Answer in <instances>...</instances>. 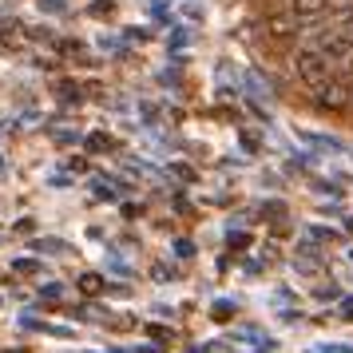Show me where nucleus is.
I'll return each instance as SVG.
<instances>
[{
	"label": "nucleus",
	"mask_w": 353,
	"mask_h": 353,
	"mask_svg": "<svg viewBox=\"0 0 353 353\" xmlns=\"http://www.w3.org/2000/svg\"><path fill=\"white\" fill-rule=\"evenodd\" d=\"M353 0H330V12H350Z\"/></svg>",
	"instance_id": "0eeeda50"
},
{
	"label": "nucleus",
	"mask_w": 353,
	"mask_h": 353,
	"mask_svg": "<svg viewBox=\"0 0 353 353\" xmlns=\"http://www.w3.org/2000/svg\"><path fill=\"white\" fill-rule=\"evenodd\" d=\"M337 32L345 36V40H353V8L350 12H337Z\"/></svg>",
	"instance_id": "39448f33"
},
{
	"label": "nucleus",
	"mask_w": 353,
	"mask_h": 353,
	"mask_svg": "<svg viewBox=\"0 0 353 353\" xmlns=\"http://www.w3.org/2000/svg\"><path fill=\"white\" fill-rule=\"evenodd\" d=\"M191 250H194V246H191V242H187V239H183V242H175V254H179V258H187V254H191Z\"/></svg>",
	"instance_id": "6e6552de"
},
{
	"label": "nucleus",
	"mask_w": 353,
	"mask_h": 353,
	"mask_svg": "<svg viewBox=\"0 0 353 353\" xmlns=\"http://www.w3.org/2000/svg\"><path fill=\"white\" fill-rule=\"evenodd\" d=\"M305 44H310V48H318L321 56L330 60V68H334V72H345V76H353V40H345L337 28L314 32Z\"/></svg>",
	"instance_id": "f257e3e1"
},
{
	"label": "nucleus",
	"mask_w": 353,
	"mask_h": 353,
	"mask_svg": "<svg viewBox=\"0 0 353 353\" xmlns=\"http://www.w3.org/2000/svg\"><path fill=\"white\" fill-rule=\"evenodd\" d=\"M294 76H298L305 88H318V83H325L334 76V68H330V60H325L318 48L302 44V48L294 52Z\"/></svg>",
	"instance_id": "f03ea898"
},
{
	"label": "nucleus",
	"mask_w": 353,
	"mask_h": 353,
	"mask_svg": "<svg viewBox=\"0 0 353 353\" xmlns=\"http://www.w3.org/2000/svg\"><path fill=\"white\" fill-rule=\"evenodd\" d=\"M350 234H353V219H350Z\"/></svg>",
	"instance_id": "9d476101"
},
{
	"label": "nucleus",
	"mask_w": 353,
	"mask_h": 353,
	"mask_svg": "<svg viewBox=\"0 0 353 353\" xmlns=\"http://www.w3.org/2000/svg\"><path fill=\"white\" fill-rule=\"evenodd\" d=\"M350 258H353V254H350Z\"/></svg>",
	"instance_id": "9b49d317"
},
{
	"label": "nucleus",
	"mask_w": 353,
	"mask_h": 353,
	"mask_svg": "<svg viewBox=\"0 0 353 353\" xmlns=\"http://www.w3.org/2000/svg\"><path fill=\"white\" fill-rule=\"evenodd\" d=\"M0 175H4V155H0Z\"/></svg>",
	"instance_id": "1a4fd4ad"
},
{
	"label": "nucleus",
	"mask_w": 353,
	"mask_h": 353,
	"mask_svg": "<svg viewBox=\"0 0 353 353\" xmlns=\"http://www.w3.org/2000/svg\"><path fill=\"white\" fill-rule=\"evenodd\" d=\"M310 96H314V108H321V112H345L350 99H353V92H350V83L345 80H334V76H330L325 83L310 88Z\"/></svg>",
	"instance_id": "7ed1b4c3"
},
{
	"label": "nucleus",
	"mask_w": 353,
	"mask_h": 353,
	"mask_svg": "<svg viewBox=\"0 0 353 353\" xmlns=\"http://www.w3.org/2000/svg\"><path fill=\"white\" fill-rule=\"evenodd\" d=\"M266 32H270L274 40H290V36L305 32V28H302V20L286 8V12H274V17H266Z\"/></svg>",
	"instance_id": "20e7f679"
},
{
	"label": "nucleus",
	"mask_w": 353,
	"mask_h": 353,
	"mask_svg": "<svg viewBox=\"0 0 353 353\" xmlns=\"http://www.w3.org/2000/svg\"><path fill=\"white\" fill-rule=\"evenodd\" d=\"M80 286L88 290V294H96V290H99V274H83V278H80Z\"/></svg>",
	"instance_id": "423d86ee"
}]
</instances>
